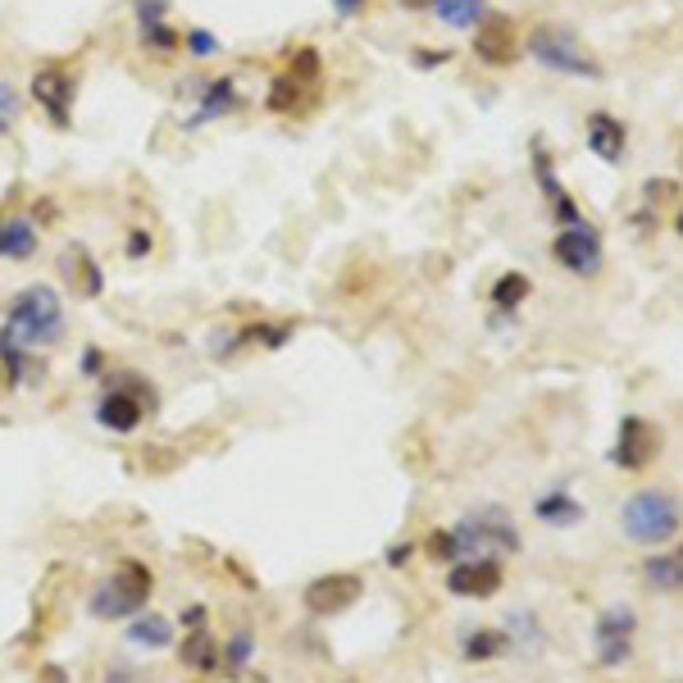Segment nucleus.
Returning <instances> with one entry per match:
<instances>
[{
	"instance_id": "9",
	"label": "nucleus",
	"mask_w": 683,
	"mask_h": 683,
	"mask_svg": "<svg viewBox=\"0 0 683 683\" xmlns=\"http://www.w3.org/2000/svg\"><path fill=\"white\" fill-rule=\"evenodd\" d=\"M28 96L51 119V128H69L73 124V101H78V78H73L64 64H42L32 73Z\"/></svg>"
},
{
	"instance_id": "20",
	"label": "nucleus",
	"mask_w": 683,
	"mask_h": 683,
	"mask_svg": "<svg viewBox=\"0 0 683 683\" xmlns=\"http://www.w3.org/2000/svg\"><path fill=\"white\" fill-rule=\"evenodd\" d=\"M0 369H6V388H32L46 378V365L36 360V351H23L0 333Z\"/></svg>"
},
{
	"instance_id": "29",
	"label": "nucleus",
	"mask_w": 683,
	"mask_h": 683,
	"mask_svg": "<svg viewBox=\"0 0 683 683\" xmlns=\"http://www.w3.org/2000/svg\"><path fill=\"white\" fill-rule=\"evenodd\" d=\"M528 296H534V279H528V274H519V270H511V274H502L497 283H492V306H497L502 315L519 311Z\"/></svg>"
},
{
	"instance_id": "25",
	"label": "nucleus",
	"mask_w": 683,
	"mask_h": 683,
	"mask_svg": "<svg viewBox=\"0 0 683 683\" xmlns=\"http://www.w3.org/2000/svg\"><path fill=\"white\" fill-rule=\"evenodd\" d=\"M642 579L661 592H683V551H656L642 560Z\"/></svg>"
},
{
	"instance_id": "44",
	"label": "nucleus",
	"mask_w": 683,
	"mask_h": 683,
	"mask_svg": "<svg viewBox=\"0 0 683 683\" xmlns=\"http://www.w3.org/2000/svg\"><path fill=\"white\" fill-rule=\"evenodd\" d=\"M369 6V0H333V10H337V19H356L360 10Z\"/></svg>"
},
{
	"instance_id": "21",
	"label": "nucleus",
	"mask_w": 683,
	"mask_h": 683,
	"mask_svg": "<svg viewBox=\"0 0 683 683\" xmlns=\"http://www.w3.org/2000/svg\"><path fill=\"white\" fill-rule=\"evenodd\" d=\"M60 270H64V279L73 283V279H78L83 283V296H105V270H101V260L83 246V242H73L69 251H64V260H60Z\"/></svg>"
},
{
	"instance_id": "17",
	"label": "nucleus",
	"mask_w": 683,
	"mask_h": 683,
	"mask_svg": "<svg viewBox=\"0 0 683 683\" xmlns=\"http://www.w3.org/2000/svg\"><path fill=\"white\" fill-rule=\"evenodd\" d=\"M42 246V223L32 214H6L0 219V260H32Z\"/></svg>"
},
{
	"instance_id": "8",
	"label": "nucleus",
	"mask_w": 683,
	"mask_h": 683,
	"mask_svg": "<svg viewBox=\"0 0 683 683\" xmlns=\"http://www.w3.org/2000/svg\"><path fill=\"white\" fill-rule=\"evenodd\" d=\"M633 633H638V611L633 606H606L592 624V652L601 670H620L633 656Z\"/></svg>"
},
{
	"instance_id": "31",
	"label": "nucleus",
	"mask_w": 683,
	"mask_h": 683,
	"mask_svg": "<svg viewBox=\"0 0 683 683\" xmlns=\"http://www.w3.org/2000/svg\"><path fill=\"white\" fill-rule=\"evenodd\" d=\"M543 642H547V629L538 624V616H534V611H515V616L506 620V648L538 652Z\"/></svg>"
},
{
	"instance_id": "5",
	"label": "nucleus",
	"mask_w": 683,
	"mask_h": 683,
	"mask_svg": "<svg viewBox=\"0 0 683 683\" xmlns=\"http://www.w3.org/2000/svg\"><path fill=\"white\" fill-rule=\"evenodd\" d=\"M679 528H683V506L665 487L633 492V497L624 502V511H620V534L629 543H638V547H665V543L679 538Z\"/></svg>"
},
{
	"instance_id": "23",
	"label": "nucleus",
	"mask_w": 683,
	"mask_h": 683,
	"mask_svg": "<svg viewBox=\"0 0 683 683\" xmlns=\"http://www.w3.org/2000/svg\"><path fill=\"white\" fill-rule=\"evenodd\" d=\"M534 515H538L543 524H551V528H575L588 511H584L575 497H569V487H551L547 497L534 502Z\"/></svg>"
},
{
	"instance_id": "7",
	"label": "nucleus",
	"mask_w": 683,
	"mask_h": 683,
	"mask_svg": "<svg viewBox=\"0 0 683 683\" xmlns=\"http://www.w3.org/2000/svg\"><path fill=\"white\" fill-rule=\"evenodd\" d=\"M178 96L197 101V109L182 119V133H201V128H210V124L242 109V87H238L233 73H219V78H187V83H178Z\"/></svg>"
},
{
	"instance_id": "16",
	"label": "nucleus",
	"mask_w": 683,
	"mask_h": 683,
	"mask_svg": "<svg viewBox=\"0 0 683 683\" xmlns=\"http://www.w3.org/2000/svg\"><path fill=\"white\" fill-rule=\"evenodd\" d=\"M124 642H128L133 652H169L174 642H178V633H174V620L169 616H160V611H150V606H146L141 616L128 620Z\"/></svg>"
},
{
	"instance_id": "35",
	"label": "nucleus",
	"mask_w": 683,
	"mask_h": 683,
	"mask_svg": "<svg viewBox=\"0 0 683 683\" xmlns=\"http://www.w3.org/2000/svg\"><path fill=\"white\" fill-rule=\"evenodd\" d=\"M169 0H133V19H137V28H146V23H169Z\"/></svg>"
},
{
	"instance_id": "28",
	"label": "nucleus",
	"mask_w": 683,
	"mask_h": 683,
	"mask_svg": "<svg viewBox=\"0 0 683 683\" xmlns=\"http://www.w3.org/2000/svg\"><path fill=\"white\" fill-rule=\"evenodd\" d=\"M311 101V83L292 78V73H283V78L270 83V96H264V105H270L274 114H301Z\"/></svg>"
},
{
	"instance_id": "48",
	"label": "nucleus",
	"mask_w": 683,
	"mask_h": 683,
	"mask_svg": "<svg viewBox=\"0 0 683 683\" xmlns=\"http://www.w3.org/2000/svg\"><path fill=\"white\" fill-rule=\"evenodd\" d=\"M347 683H356V679H347Z\"/></svg>"
},
{
	"instance_id": "19",
	"label": "nucleus",
	"mask_w": 683,
	"mask_h": 683,
	"mask_svg": "<svg viewBox=\"0 0 683 683\" xmlns=\"http://www.w3.org/2000/svg\"><path fill=\"white\" fill-rule=\"evenodd\" d=\"M174 648H178L182 670H192V674H214L219 670V633H210L206 624L201 629H182V642H174Z\"/></svg>"
},
{
	"instance_id": "6",
	"label": "nucleus",
	"mask_w": 683,
	"mask_h": 683,
	"mask_svg": "<svg viewBox=\"0 0 683 683\" xmlns=\"http://www.w3.org/2000/svg\"><path fill=\"white\" fill-rule=\"evenodd\" d=\"M528 55H534L547 73H560V78H601V64L588 55V46L575 36V28L538 23L534 32H528Z\"/></svg>"
},
{
	"instance_id": "32",
	"label": "nucleus",
	"mask_w": 683,
	"mask_h": 683,
	"mask_svg": "<svg viewBox=\"0 0 683 683\" xmlns=\"http://www.w3.org/2000/svg\"><path fill=\"white\" fill-rule=\"evenodd\" d=\"M219 51H223L219 32H210V28H187V32H182V55H192V60H214Z\"/></svg>"
},
{
	"instance_id": "18",
	"label": "nucleus",
	"mask_w": 683,
	"mask_h": 683,
	"mask_svg": "<svg viewBox=\"0 0 683 683\" xmlns=\"http://www.w3.org/2000/svg\"><path fill=\"white\" fill-rule=\"evenodd\" d=\"M534 174H538V187L551 197V214H556V223L565 228V223H579L584 214H579V206H575V197L565 192V182L556 178V160L547 156L543 146H534Z\"/></svg>"
},
{
	"instance_id": "22",
	"label": "nucleus",
	"mask_w": 683,
	"mask_h": 683,
	"mask_svg": "<svg viewBox=\"0 0 683 683\" xmlns=\"http://www.w3.org/2000/svg\"><path fill=\"white\" fill-rule=\"evenodd\" d=\"M292 337H296V324H287V319H260V324L238 328V351H251V347L279 351V347H287Z\"/></svg>"
},
{
	"instance_id": "12",
	"label": "nucleus",
	"mask_w": 683,
	"mask_h": 683,
	"mask_svg": "<svg viewBox=\"0 0 683 683\" xmlns=\"http://www.w3.org/2000/svg\"><path fill=\"white\" fill-rule=\"evenodd\" d=\"M665 438L652 420H642V414H624L620 420V433H616V446H611V465L638 474V470H648L656 455H661Z\"/></svg>"
},
{
	"instance_id": "4",
	"label": "nucleus",
	"mask_w": 683,
	"mask_h": 683,
	"mask_svg": "<svg viewBox=\"0 0 683 683\" xmlns=\"http://www.w3.org/2000/svg\"><path fill=\"white\" fill-rule=\"evenodd\" d=\"M451 547H455V560H479V556H515L524 547L519 528L511 519V511L502 506H474L455 519L451 528Z\"/></svg>"
},
{
	"instance_id": "40",
	"label": "nucleus",
	"mask_w": 683,
	"mask_h": 683,
	"mask_svg": "<svg viewBox=\"0 0 683 683\" xmlns=\"http://www.w3.org/2000/svg\"><path fill=\"white\" fill-rule=\"evenodd\" d=\"M674 192H679V182H670V178H652L648 187H642V197H648L652 206H656V201H670Z\"/></svg>"
},
{
	"instance_id": "3",
	"label": "nucleus",
	"mask_w": 683,
	"mask_h": 683,
	"mask_svg": "<svg viewBox=\"0 0 683 683\" xmlns=\"http://www.w3.org/2000/svg\"><path fill=\"white\" fill-rule=\"evenodd\" d=\"M150 592H156V569L137 556H124L109 575L92 588L87 597V616L101 624H128L133 616H141L150 606Z\"/></svg>"
},
{
	"instance_id": "10",
	"label": "nucleus",
	"mask_w": 683,
	"mask_h": 683,
	"mask_svg": "<svg viewBox=\"0 0 683 683\" xmlns=\"http://www.w3.org/2000/svg\"><path fill=\"white\" fill-rule=\"evenodd\" d=\"M551 255H556V264L560 270H569V274H579V279H592V274H601V264H606V246H601V233L592 223H565L560 233L551 238Z\"/></svg>"
},
{
	"instance_id": "38",
	"label": "nucleus",
	"mask_w": 683,
	"mask_h": 683,
	"mask_svg": "<svg viewBox=\"0 0 683 683\" xmlns=\"http://www.w3.org/2000/svg\"><path fill=\"white\" fill-rule=\"evenodd\" d=\"M105 369H109L105 351H101V347H83V356H78V374H83V378H105Z\"/></svg>"
},
{
	"instance_id": "2",
	"label": "nucleus",
	"mask_w": 683,
	"mask_h": 683,
	"mask_svg": "<svg viewBox=\"0 0 683 683\" xmlns=\"http://www.w3.org/2000/svg\"><path fill=\"white\" fill-rule=\"evenodd\" d=\"M160 410V392L146 374L137 369H105L101 378V401H96V424L105 433H137L150 414Z\"/></svg>"
},
{
	"instance_id": "45",
	"label": "nucleus",
	"mask_w": 683,
	"mask_h": 683,
	"mask_svg": "<svg viewBox=\"0 0 683 683\" xmlns=\"http://www.w3.org/2000/svg\"><path fill=\"white\" fill-rule=\"evenodd\" d=\"M401 6H406V10H429L433 0H401Z\"/></svg>"
},
{
	"instance_id": "15",
	"label": "nucleus",
	"mask_w": 683,
	"mask_h": 683,
	"mask_svg": "<svg viewBox=\"0 0 683 683\" xmlns=\"http://www.w3.org/2000/svg\"><path fill=\"white\" fill-rule=\"evenodd\" d=\"M474 55L483 60V64H492V69H506V64H515L519 60V46H515V28H511V19H483L479 28H474Z\"/></svg>"
},
{
	"instance_id": "37",
	"label": "nucleus",
	"mask_w": 683,
	"mask_h": 683,
	"mask_svg": "<svg viewBox=\"0 0 683 683\" xmlns=\"http://www.w3.org/2000/svg\"><path fill=\"white\" fill-rule=\"evenodd\" d=\"M150 251H156V238H150V228H128L124 255H128V260H146Z\"/></svg>"
},
{
	"instance_id": "1",
	"label": "nucleus",
	"mask_w": 683,
	"mask_h": 683,
	"mask_svg": "<svg viewBox=\"0 0 683 683\" xmlns=\"http://www.w3.org/2000/svg\"><path fill=\"white\" fill-rule=\"evenodd\" d=\"M14 347L23 351H51L69 337V311L55 283H28L6 301V319H0Z\"/></svg>"
},
{
	"instance_id": "36",
	"label": "nucleus",
	"mask_w": 683,
	"mask_h": 683,
	"mask_svg": "<svg viewBox=\"0 0 683 683\" xmlns=\"http://www.w3.org/2000/svg\"><path fill=\"white\" fill-rule=\"evenodd\" d=\"M424 551H429V560H438V565H455V547H451V534H446V528H433V534L424 538Z\"/></svg>"
},
{
	"instance_id": "41",
	"label": "nucleus",
	"mask_w": 683,
	"mask_h": 683,
	"mask_svg": "<svg viewBox=\"0 0 683 683\" xmlns=\"http://www.w3.org/2000/svg\"><path fill=\"white\" fill-rule=\"evenodd\" d=\"M451 51H433V46H414V64L420 69H433V64H446Z\"/></svg>"
},
{
	"instance_id": "47",
	"label": "nucleus",
	"mask_w": 683,
	"mask_h": 683,
	"mask_svg": "<svg viewBox=\"0 0 683 683\" xmlns=\"http://www.w3.org/2000/svg\"><path fill=\"white\" fill-rule=\"evenodd\" d=\"M679 238H683V214H679Z\"/></svg>"
},
{
	"instance_id": "39",
	"label": "nucleus",
	"mask_w": 683,
	"mask_h": 683,
	"mask_svg": "<svg viewBox=\"0 0 683 683\" xmlns=\"http://www.w3.org/2000/svg\"><path fill=\"white\" fill-rule=\"evenodd\" d=\"M105 683H146V670H137L128 661H109L105 665Z\"/></svg>"
},
{
	"instance_id": "43",
	"label": "nucleus",
	"mask_w": 683,
	"mask_h": 683,
	"mask_svg": "<svg viewBox=\"0 0 683 683\" xmlns=\"http://www.w3.org/2000/svg\"><path fill=\"white\" fill-rule=\"evenodd\" d=\"M410 551H414V547H410V543H392V547H388V551H383V560H388V565H392V569H401V565H406V560H410Z\"/></svg>"
},
{
	"instance_id": "42",
	"label": "nucleus",
	"mask_w": 683,
	"mask_h": 683,
	"mask_svg": "<svg viewBox=\"0 0 683 683\" xmlns=\"http://www.w3.org/2000/svg\"><path fill=\"white\" fill-rule=\"evenodd\" d=\"M178 624H182V629H201V624H206V606L192 601V606H187V611L178 616Z\"/></svg>"
},
{
	"instance_id": "24",
	"label": "nucleus",
	"mask_w": 683,
	"mask_h": 683,
	"mask_svg": "<svg viewBox=\"0 0 683 683\" xmlns=\"http://www.w3.org/2000/svg\"><path fill=\"white\" fill-rule=\"evenodd\" d=\"M251 661H255V633L251 629H233L223 642H219V670L223 674H246L251 670Z\"/></svg>"
},
{
	"instance_id": "27",
	"label": "nucleus",
	"mask_w": 683,
	"mask_h": 683,
	"mask_svg": "<svg viewBox=\"0 0 683 683\" xmlns=\"http://www.w3.org/2000/svg\"><path fill=\"white\" fill-rule=\"evenodd\" d=\"M137 46L150 60H174L182 51V32L174 23H146V28H137Z\"/></svg>"
},
{
	"instance_id": "26",
	"label": "nucleus",
	"mask_w": 683,
	"mask_h": 683,
	"mask_svg": "<svg viewBox=\"0 0 683 683\" xmlns=\"http://www.w3.org/2000/svg\"><path fill=\"white\" fill-rule=\"evenodd\" d=\"M429 10H433V19H442L446 28H461V32H474L487 19L483 0H433Z\"/></svg>"
},
{
	"instance_id": "33",
	"label": "nucleus",
	"mask_w": 683,
	"mask_h": 683,
	"mask_svg": "<svg viewBox=\"0 0 683 683\" xmlns=\"http://www.w3.org/2000/svg\"><path fill=\"white\" fill-rule=\"evenodd\" d=\"M287 73L292 78H301V83H319V73H324V60H319V51L315 46H296L292 55H287Z\"/></svg>"
},
{
	"instance_id": "34",
	"label": "nucleus",
	"mask_w": 683,
	"mask_h": 683,
	"mask_svg": "<svg viewBox=\"0 0 683 683\" xmlns=\"http://www.w3.org/2000/svg\"><path fill=\"white\" fill-rule=\"evenodd\" d=\"M19 114H23V96L10 83H0V133H10L19 124Z\"/></svg>"
},
{
	"instance_id": "14",
	"label": "nucleus",
	"mask_w": 683,
	"mask_h": 683,
	"mask_svg": "<svg viewBox=\"0 0 683 683\" xmlns=\"http://www.w3.org/2000/svg\"><path fill=\"white\" fill-rule=\"evenodd\" d=\"M584 141H588V150H592L601 165H620L624 150H629V128L616 119V114L592 109L588 114V128H584Z\"/></svg>"
},
{
	"instance_id": "11",
	"label": "nucleus",
	"mask_w": 683,
	"mask_h": 683,
	"mask_svg": "<svg viewBox=\"0 0 683 683\" xmlns=\"http://www.w3.org/2000/svg\"><path fill=\"white\" fill-rule=\"evenodd\" d=\"M365 597V579L351 575V569H333V575H319L306 584L301 592V606L315 616V620H333L342 611H351V606Z\"/></svg>"
},
{
	"instance_id": "13",
	"label": "nucleus",
	"mask_w": 683,
	"mask_h": 683,
	"mask_svg": "<svg viewBox=\"0 0 683 683\" xmlns=\"http://www.w3.org/2000/svg\"><path fill=\"white\" fill-rule=\"evenodd\" d=\"M502 584H506L502 556H479V560L446 565V592L461 597V601H487V597L502 592Z\"/></svg>"
},
{
	"instance_id": "46",
	"label": "nucleus",
	"mask_w": 683,
	"mask_h": 683,
	"mask_svg": "<svg viewBox=\"0 0 683 683\" xmlns=\"http://www.w3.org/2000/svg\"><path fill=\"white\" fill-rule=\"evenodd\" d=\"M0 388H6V369H0Z\"/></svg>"
},
{
	"instance_id": "30",
	"label": "nucleus",
	"mask_w": 683,
	"mask_h": 683,
	"mask_svg": "<svg viewBox=\"0 0 683 683\" xmlns=\"http://www.w3.org/2000/svg\"><path fill=\"white\" fill-rule=\"evenodd\" d=\"M506 652V633L502 629H465L461 633V656L465 661H497Z\"/></svg>"
}]
</instances>
